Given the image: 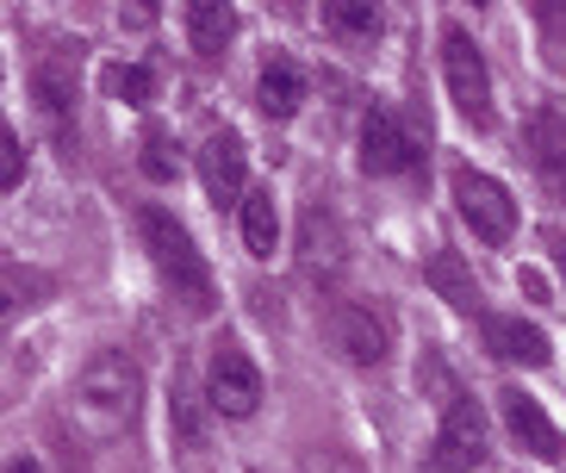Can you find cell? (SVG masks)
<instances>
[{
    "label": "cell",
    "mask_w": 566,
    "mask_h": 473,
    "mask_svg": "<svg viewBox=\"0 0 566 473\" xmlns=\"http://www.w3.org/2000/svg\"><path fill=\"white\" fill-rule=\"evenodd\" d=\"M499 418H504L511 442H516L530 461H542V467H566V437L554 430V418L542 411V399H535V392L504 387V392H499Z\"/></svg>",
    "instance_id": "cell-8"
},
{
    "label": "cell",
    "mask_w": 566,
    "mask_h": 473,
    "mask_svg": "<svg viewBox=\"0 0 566 473\" xmlns=\"http://www.w3.org/2000/svg\"><path fill=\"white\" fill-rule=\"evenodd\" d=\"M19 181H25V144H19V132L7 125V132H0V187L13 193Z\"/></svg>",
    "instance_id": "cell-22"
},
{
    "label": "cell",
    "mask_w": 566,
    "mask_h": 473,
    "mask_svg": "<svg viewBox=\"0 0 566 473\" xmlns=\"http://www.w3.org/2000/svg\"><path fill=\"white\" fill-rule=\"evenodd\" d=\"M423 281H430L436 299H449L461 318L480 312V281H473V269L461 262V250H436L430 262H423Z\"/></svg>",
    "instance_id": "cell-14"
},
{
    "label": "cell",
    "mask_w": 566,
    "mask_h": 473,
    "mask_svg": "<svg viewBox=\"0 0 566 473\" xmlns=\"http://www.w3.org/2000/svg\"><path fill=\"white\" fill-rule=\"evenodd\" d=\"M485 349L499 355V361H511V368H548L554 361L548 330L530 318H485Z\"/></svg>",
    "instance_id": "cell-13"
},
{
    "label": "cell",
    "mask_w": 566,
    "mask_h": 473,
    "mask_svg": "<svg viewBox=\"0 0 566 473\" xmlns=\"http://www.w3.org/2000/svg\"><path fill=\"white\" fill-rule=\"evenodd\" d=\"M516 287H523V299H548V274L542 269H516Z\"/></svg>",
    "instance_id": "cell-25"
},
{
    "label": "cell",
    "mask_w": 566,
    "mask_h": 473,
    "mask_svg": "<svg viewBox=\"0 0 566 473\" xmlns=\"http://www.w3.org/2000/svg\"><path fill=\"white\" fill-rule=\"evenodd\" d=\"M454 212H461V224L480 243H511V231H516V200L504 193V181H492L485 169H454Z\"/></svg>",
    "instance_id": "cell-5"
},
{
    "label": "cell",
    "mask_w": 566,
    "mask_h": 473,
    "mask_svg": "<svg viewBox=\"0 0 566 473\" xmlns=\"http://www.w3.org/2000/svg\"><path fill=\"white\" fill-rule=\"evenodd\" d=\"M523 150H530V169L542 175V187L554 193V206H566V118L554 106H535L530 113Z\"/></svg>",
    "instance_id": "cell-11"
},
{
    "label": "cell",
    "mask_w": 566,
    "mask_h": 473,
    "mask_svg": "<svg viewBox=\"0 0 566 473\" xmlns=\"http://www.w3.org/2000/svg\"><path fill=\"white\" fill-rule=\"evenodd\" d=\"M206 406L218 418H255V406H262V368L237 337H224L206 361Z\"/></svg>",
    "instance_id": "cell-4"
},
{
    "label": "cell",
    "mask_w": 566,
    "mask_h": 473,
    "mask_svg": "<svg viewBox=\"0 0 566 473\" xmlns=\"http://www.w3.org/2000/svg\"><path fill=\"white\" fill-rule=\"evenodd\" d=\"M417 162V137L392 106H367L361 118V175H405Z\"/></svg>",
    "instance_id": "cell-10"
},
{
    "label": "cell",
    "mask_w": 566,
    "mask_h": 473,
    "mask_svg": "<svg viewBox=\"0 0 566 473\" xmlns=\"http://www.w3.org/2000/svg\"><path fill=\"white\" fill-rule=\"evenodd\" d=\"M548 255H554V274H560V287H566V236H548Z\"/></svg>",
    "instance_id": "cell-26"
},
{
    "label": "cell",
    "mask_w": 566,
    "mask_h": 473,
    "mask_svg": "<svg viewBox=\"0 0 566 473\" xmlns=\"http://www.w3.org/2000/svg\"><path fill=\"white\" fill-rule=\"evenodd\" d=\"M485 455H492V423H485V411L473 406V399L454 392L449 406H442V430H436L430 467L436 473H473Z\"/></svg>",
    "instance_id": "cell-7"
},
{
    "label": "cell",
    "mask_w": 566,
    "mask_h": 473,
    "mask_svg": "<svg viewBox=\"0 0 566 473\" xmlns=\"http://www.w3.org/2000/svg\"><path fill=\"white\" fill-rule=\"evenodd\" d=\"M137 236H144V250H150V269L163 281V293L181 305L187 318H212L218 312V287H212V269H206V255L193 250V236L175 212L163 206H144L137 212Z\"/></svg>",
    "instance_id": "cell-2"
},
{
    "label": "cell",
    "mask_w": 566,
    "mask_h": 473,
    "mask_svg": "<svg viewBox=\"0 0 566 473\" xmlns=\"http://www.w3.org/2000/svg\"><path fill=\"white\" fill-rule=\"evenodd\" d=\"M106 94L125 106H150L156 101V69L150 63H113L106 69Z\"/></svg>",
    "instance_id": "cell-19"
},
{
    "label": "cell",
    "mask_w": 566,
    "mask_h": 473,
    "mask_svg": "<svg viewBox=\"0 0 566 473\" xmlns=\"http://www.w3.org/2000/svg\"><path fill=\"white\" fill-rule=\"evenodd\" d=\"M231 38H237V13L224 0H193V7H187V44L200 56H218Z\"/></svg>",
    "instance_id": "cell-17"
},
{
    "label": "cell",
    "mask_w": 566,
    "mask_h": 473,
    "mask_svg": "<svg viewBox=\"0 0 566 473\" xmlns=\"http://www.w3.org/2000/svg\"><path fill=\"white\" fill-rule=\"evenodd\" d=\"M137 399H144V368L125 349H101L69 387V423L87 442H113L132 430Z\"/></svg>",
    "instance_id": "cell-1"
},
{
    "label": "cell",
    "mask_w": 566,
    "mask_h": 473,
    "mask_svg": "<svg viewBox=\"0 0 566 473\" xmlns=\"http://www.w3.org/2000/svg\"><path fill=\"white\" fill-rule=\"evenodd\" d=\"M175 430H181V442H200V406H193V387L181 374H175Z\"/></svg>",
    "instance_id": "cell-23"
},
{
    "label": "cell",
    "mask_w": 566,
    "mask_h": 473,
    "mask_svg": "<svg viewBox=\"0 0 566 473\" xmlns=\"http://www.w3.org/2000/svg\"><path fill=\"white\" fill-rule=\"evenodd\" d=\"M75 87H82V75H75V56H69V51H44L32 63V101H38V113L51 118L56 132H69Z\"/></svg>",
    "instance_id": "cell-12"
},
{
    "label": "cell",
    "mask_w": 566,
    "mask_h": 473,
    "mask_svg": "<svg viewBox=\"0 0 566 473\" xmlns=\"http://www.w3.org/2000/svg\"><path fill=\"white\" fill-rule=\"evenodd\" d=\"M300 473H367V461L355 449H343V442H317V449H305Z\"/></svg>",
    "instance_id": "cell-20"
},
{
    "label": "cell",
    "mask_w": 566,
    "mask_h": 473,
    "mask_svg": "<svg viewBox=\"0 0 566 473\" xmlns=\"http://www.w3.org/2000/svg\"><path fill=\"white\" fill-rule=\"evenodd\" d=\"M255 106H262L268 118H293L305 106V75L293 63H268L262 82H255Z\"/></svg>",
    "instance_id": "cell-18"
},
{
    "label": "cell",
    "mask_w": 566,
    "mask_h": 473,
    "mask_svg": "<svg viewBox=\"0 0 566 473\" xmlns=\"http://www.w3.org/2000/svg\"><path fill=\"white\" fill-rule=\"evenodd\" d=\"M324 337H331V349L349 368H380L386 355H392V324H386V312H374L361 299H336L324 312Z\"/></svg>",
    "instance_id": "cell-6"
},
{
    "label": "cell",
    "mask_w": 566,
    "mask_h": 473,
    "mask_svg": "<svg viewBox=\"0 0 566 473\" xmlns=\"http://www.w3.org/2000/svg\"><path fill=\"white\" fill-rule=\"evenodd\" d=\"M535 25H542V38H548V63L566 69V7L560 0H542V7H535Z\"/></svg>",
    "instance_id": "cell-21"
},
{
    "label": "cell",
    "mask_w": 566,
    "mask_h": 473,
    "mask_svg": "<svg viewBox=\"0 0 566 473\" xmlns=\"http://www.w3.org/2000/svg\"><path fill=\"white\" fill-rule=\"evenodd\" d=\"M144 175H150V181H168V175H175V156H168V137L163 132L144 137Z\"/></svg>",
    "instance_id": "cell-24"
},
{
    "label": "cell",
    "mask_w": 566,
    "mask_h": 473,
    "mask_svg": "<svg viewBox=\"0 0 566 473\" xmlns=\"http://www.w3.org/2000/svg\"><path fill=\"white\" fill-rule=\"evenodd\" d=\"M324 32L343 38V44H374V38L386 32V13L374 7V0H324Z\"/></svg>",
    "instance_id": "cell-16"
},
{
    "label": "cell",
    "mask_w": 566,
    "mask_h": 473,
    "mask_svg": "<svg viewBox=\"0 0 566 473\" xmlns=\"http://www.w3.org/2000/svg\"><path fill=\"white\" fill-rule=\"evenodd\" d=\"M442 82H449V101L467 125H492V69H485L480 44L467 38V25H442Z\"/></svg>",
    "instance_id": "cell-3"
},
{
    "label": "cell",
    "mask_w": 566,
    "mask_h": 473,
    "mask_svg": "<svg viewBox=\"0 0 566 473\" xmlns=\"http://www.w3.org/2000/svg\"><path fill=\"white\" fill-rule=\"evenodd\" d=\"M237 219H243V250L255 262H274L281 250V206H274V187H250V200L237 206Z\"/></svg>",
    "instance_id": "cell-15"
},
{
    "label": "cell",
    "mask_w": 566,
    "mask_h": 473,
    "mask_svg": "<svg viewBox=\"0 0 566 473\" xmlns=\"http://www.w3.org/2000/svg\"><path fill=\"white\" fill-rule=\"evenodd\" d=\"M250 150H243V137L224 125V132H212L200 144V187H206V200L224 212V206H243L250 200Z\"/></svg>",
    "instance_id": "cell-9"
},
{
    "label": "cell",
    "mask_w": 566,
    "mask_h": 473,
    "mask_svg": "<svg viewBox=\"0 0 566 473\" xmlns=\"http://www.w3.org/2000/svg\"><path fill=\"white\" fill-rule=\"evenodd\" d=\"M7 473H44V467H38L32 455H13V461H7Z\"/></svg>",
    "instance_id": "cell-27"
}]
</instances>
